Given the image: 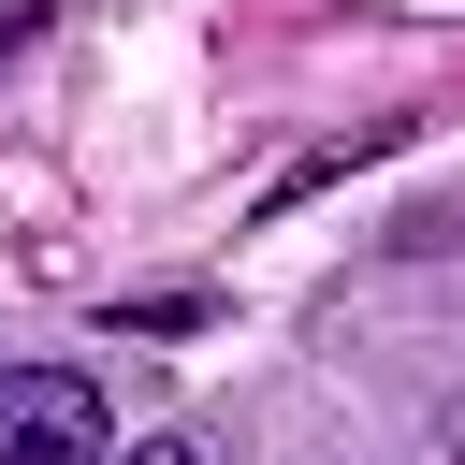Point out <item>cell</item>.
Returning a JSON list of instances; mask_svg holds the SVG:
<instances>
[{
    "label": "cell",
    "mask_w": 465,
    "mask_h": 465,
    "mask_svg": "<svg viewBox=\"0 0 465 465\" xmlns=\"http://www.w3.org/2000/svg\"><path fill=\"white\" fill-rule=\"evenodd\" d=\"M0 465H116L102 378L87 363H15L0 378Z\"/></svg>",
    "instance_id": "obj_1"
},
{
    "label": "cell",
    "mask_w": 465,
    "mask_h": 465,
    "mask_svg": "<svg viewBox=\"0 0 465 465\" xmlns=\"http://www.w3.org/2000/svg\"><path fill=\"white\" fill-rule=\"evenodd\" d=\"M116 465H203V450H174V436H145V450H116Z\"/></svg>",
    "instance_id": "obj_2"
}]
</instances>
